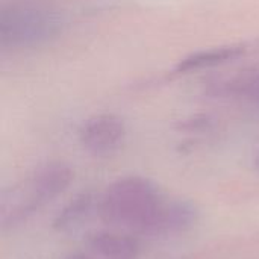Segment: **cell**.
<instances>
[{
  "label": "cell",
  "instance_id": "6da1fadb",
  "mask_svg": "<svg viewBox=\"0 0 259 259\" xmlns=\"http://www.w3.org/2000/svg\"><path fill=\"white\" fill-rule=\"evenodd\" d=\"M97 212L109 226L156 237L182 232L196 222L191 203L170 199L143 176H124L108 185L97 200Z\"/></svg>",
  "mask_w": 259,
  "mask_h": 259
},
{
  "label": "cell",
  "instance_id": "7a4b0ae2",
  "mask_svg": "<svg viewBox=\"0 0 259 259\" xmlns=\"http://www.w3.org/2000/svg\"><path fill=\"white\" fill-rule=\"evenodd\" d=\"M74 173L61 161H50L35 168L27 178L2 194L0 223L3 231L26 223L39 209L62 194L71 184Z\"/></svg>",
  "mask_w": 259,
  "mask_h": 259
},
{
  "label": "cell",
  "instance_id": "3957f363",
  "mask_svg": "<svg viewBox=\"0 0 259 259\" xmlns=\"http://www.w3.org/2000/svg\"><path fill=\"white\" fill-rule=\"evenodd\" d=\"M64 27L58 8L42 0H12L0 11V42L5 49H29L56 38Z\"/></svg>",
  "mask_w": 259,
  "mask_h": 259
},
{
  "label": "cell",
  "instance_id": "277c9868",
  "mask_svg": "<svg viewBox=\"0 0 259 259\" xmlns=\"http://www.w3.org/2000/svg\"><path fill=\"white\" fill-rule=\"evenodd\" d=\"M126 138V124L115 114H96L79 129L82 147L93 156H108L120 149Z\"/></svg>",
  "mask_w": 259,
  "mask_h": 259
},
{
  "label": "cell",
  "instance_id": "5b68a950",
  "mask_svg": "<svg viewBox=\"0 0 259 259\" xmlns=\"http://www.w3.org/2000/svg\"><path fill=\"white\" fill-rule=\"evenodd\" d=\"M85 247L100 259H138L140 244L134 235L120 231H96L85 240Z\"/></svg>",
  "mask_w": 259,
  "mask_h": 259
},
{
  "label": "cell",
  "instance_id": "8992f818",
  "mask_svg": "<svg viewBox=\"0 0 259 259\" xmlns=\"http://www.w3.org/2000/svg\"><path fill=\"white\" fill-rule=\"evenodd\" d=\"M206 91L215 97L259 103V67L212 80Z\"/></svg>",
  "mask_w": 259,
  "mask_h": 259
},
{
  "label": "cell",
  "instance_id": "52a82bcc",
  "mask_svg": "<svg viewBox=\"0 0 259 259\" xmlns=\"http://www.w3.org/2000/svg\"><path fill=\"white\" fill-rule=\"evenodd\" d=\"M246 50L247 49L243 44H229V46L208 49V50H199V52H194V53L185 56L184 59H181L175 67V73L185 74V73H191V71L212 68V67H217L228 61L240 58L241 55L246 53Z\"/></svg>",
  "mask_w": 259,
  "mask_h": 259
},
{
  "label": "cell",
  "instance_id": "ba28073f",
  "mask_svg": "<svg viewBox=\"0 0 259 259\" xmlns=\"http://www.w3.org/2000/svg\"><path fill=\"white\" fill-rule=\"evenodd\" d=\"M93 203H94L93 194H90V193L77 194L56 215V219L53 222V228L58 229L59 232H64V231H68V229L77 226V223H80L87 217V214L91 211Z\"/></svg>",
  "mask_w": 259,
  "mask_h": 259
},
{
  "label": "cell",
  "instance_id": "9c48e42d",
  "mask_svg": "<svg viewBox=\"0 0 259 259\" xmlns=\"http://www.w3.org/2000/svg\"><path fill=\"white\" fill-rule=\"evenodd\" d=\"M61 259H100L99 256H96L94 253H91L90 250H83V252H73L67 256Z\"/></svg>",
  "mask_w": 259,
  "mask_h": 259
},
{
  "label": "cell",
  "instance_id": "30bf717a",
  "mask_svg": "<svg viewBox=\"0 0 259 259\" xmlns=\"http://www.w3.org/2000/svg\"><path fill=\"white\" fill-rule=\"evenodd\" d=\"M256 167L259 168V152H258V155H256Z\"/></svg>",
  "mask_w": 259,
  "mask_h": 259
}]
</instances>
